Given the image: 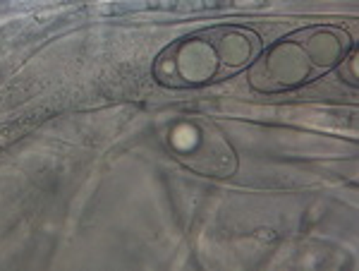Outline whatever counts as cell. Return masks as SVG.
<instances>
[{"label":"cell","instance_id":"277c9868","mask_svg":"<svg viewBox=\"0 0 359 271\" xmlns=\"http://www.w3.org/2000/svg\"><path fill=\"white\" fill-rule=\"evenodd\" d=\"M345 65H347V70H350V72H345L343 77H347V82H350L352 86H355V84H357V65H359L357 53H352L350 58H347Z\"/></svg>","mask_w":359,"mask_h":271},{"label":"cell","instance_id":"6da1fadb","mask_svg":"<svg viewBox=\"0 0 359 271\" xmlns=\"http://www.w3.org/2000/svg\"><path fill=\"white\" fill-rule=\"evenodd\" d=\"M350 46V34L338 27L299 29L257 55L249 67V86L264 94L297 89L316 74L338 67Z\"/></svg>","mask_w":359,"mask_h":271},{"label":"cell","instance_id":"3957f363","mask_svg":"<svg viewBox=\"0 0 359 271\" xmlns=\"http://www.w3.org/2000/svg\"><path fill=\"white\" fill-rule=\"evenodd\" d=\"M211 39L225 72H235L252 65L257 60V55L262 53V39H259V34L249 32L245 27L211 29Z\"/></svg>","mask_w":359,"mask_h":271},{"label":"cell","instance_id":"7a4b0ae2","mask_svg":"<svg viewBox=\"0 0 359 271\" xmlns=\"http://www.w3.org/2000/svg\"><path fill=\"white\" fill-rule=\"evenodd\" d=\"M225 70L213 46L211 32H199L192 37L177 39L156 58L154 79L170 89L201 86L221 77Z\"/></svg>","mask_w":359,"mask_h":271}]
</instances>
